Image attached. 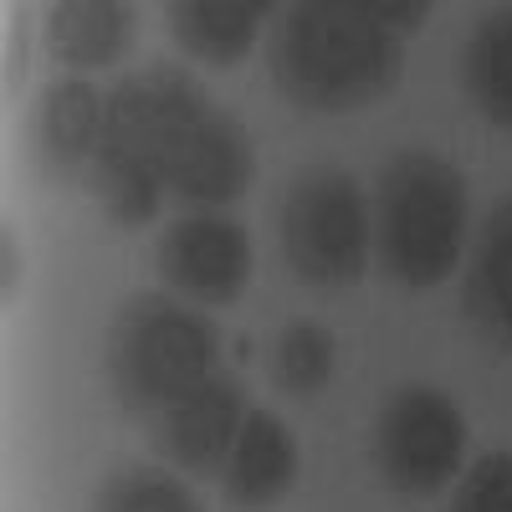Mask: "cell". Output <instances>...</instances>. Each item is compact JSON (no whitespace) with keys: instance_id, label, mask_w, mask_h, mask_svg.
Instances as JSON below:
<instances>
[{"instance_id":"5","label":"cell","mask_w":512,"mask_h":512,"mask_svg":"<svg viewBox=\"0 0 512 512\" xmlns=\"http://www.w3.org/2000/svg\"><path fill=\"white\" fill-rule=\"evenodd\" d=\"M277 236H282V262L292 267L297 282L318 292H344L369 272L374 210L349 169L318 164L292 180L277 216Z\"/></svg>"},{"instance_id":"2","label":"cell","mask_w":512,"mask_h":512,"mask_svg":"<svg viewBox=\"0 0 512 512\" xmlns=\"http://www.w3.org/2000/svg\"><path fill=\"white\" fill-rule=\"evenodd\" d=\"M267 67L297 113H364L405 82V36L369 0H303L282 11Z\"/></svg>"},{"instance_id":"14","label":"cell","mask_w":512,"mask_h":512,"mask_svg":"<svg viewBox=\"0 0 512 512\" xmlns=\"http://www.w3.org/2000/svg\"><path fill=\"white\" fill-rule=\"evenodd\" d=\"M461 88L492 128L512 134V11L487 16L461 52Z\"/></svg>"},{"instance_id":"12","label":"cell","mask_w":512,"mask_h":512,"mask_svg":"<svg viewBox=\"0 0 512 512\" xmlns=\"http://www.w3.org/2000/svg\"><path fill=\"white\" fill-rule=\"evenodd\" d=\"M134 36H139V11L123 6V0H67L47 16V52L77 77L118 67L134 52Z\"/></svg>"},{"instance_id":"16","label":"cell","mask_w":512,"mask_h":512,"mask_svg":"<svg viewBox=\"0 0 512 512\" xmlns=\"http://www.w3.org/2000/svg\"><path fill=\"white\" fill-rule=\"evenodd\" d=\"M93 512H200V497L175 477V472H154V466H128L118 472Z\"/></svg>"},{"instance_id":"19","label":"cell","mask_w":512,"mask_h":512,"mask_svg":"<svg viewBox=\"0 0 512 512\" xmlns=\"http://www.w3.org/2000/svg\"><path fill=\"white\" fill-rule=\"evenodd\" d=\"M0 256H6V287H0V292H16V277H21V256H16V241L6 236V241H0Z\"/></svg>"},{"instance_id":"4","label":"cell","mask_w":512,"mask_h":512,"mask_svg":"<svg viewBox=\"0 0 512 512\" xmlns=\"http://www.w3.org/2000/svg\"><path fill=\"white\" fill-rule=\"evenodd\" d=\"M108 384L128 415H164L221 374V328L169 292L134 297L108 333Z\"/></svg>"},{"instance_id":"17","label":"cell","mask_w":512,"mask_h":512,"mask_svg":"<svg viewBox=\"0 0 512 512\" xmlns=\"http://www.w3.org/2000/svg\"><path fill=\"white\" fill-rule=\"evenodd\" d=\"M451 512H512V451H487L456 477Z\"/></svg>"},{"instance_id":"7","label":"cell","mask_w":512,"mask_h":512,"mask_svg":"<svg viewBox=\"0 0 512 512\" xmlns=\"http://www.w3.org/2000/svg\"><path fill=\"white\" fill-rule=\"evenodd\" d=\"M154 267L164 287L190 308H231L251 282L256 251L241 221H231L226 210H195L159 231Z\"/></svg>"},{"instance_id":"18","label":"cell","mask_w":512,"mask_h":512,"mask_svg":"<svg viewBox=\"0 0 512 512\" xmlns=\"http://www.w3.org/2000/svg\"><path fill=\"white\" fill-rule=\"evenodd\" d=\"M369 6H374V16L384 26H390L395 36H405V41L431 21V6H425V0H369Z\"/></svg>"},{"instance_id":"15","label":"cell","mask_w":512,"mask_h":512,"mask_svg":"<svg viewBox=\"0 0 512 512\" xmlns=\"http://www.w3.org/2000/svg\"><path fill=\"white\" fill-rule=\"evenodd\" d=\"M338 369V338L318 323V318H292L267 354V374L282 395L292 400H313L328 390V379Z\"/></svg>"},{"instance_id":"8","label":"cell","mask_w":512,"mask_h":512,"mask_svg":"<svg viewBox=\"0 0 512 512\" xmlns=\"http://www.w3.org/2000/svg\"><path fill=\"white\" fill-rule=\"evenodd\" d=\"M246 415H251V405H246L241 379L221 369L195 395H185L180 405L154 415V446L164 451V461H175L190 477H221Z\"/></svg>"},{"instance_id":"3","label":"cell","mask_w":512,"mask_h":512,"mask_svg":"<svg viewBox=\"0 0 512 512\" xmlns=\"http://www.w3.org/2000/svg\"><path fill=\"white\" fill-rule=\"evenodd\" d=\"M374 262L384 277L425 292L441 287L472 241V195L461 169L431 149H405L379 169L374 185Z\"/></svg>"},{"instance_id":"6","label":"cell","mask_w":512,"mask_h":512,"mask_svg":"<svg viewBox=\"0 0 512 512\" xmlns=\"http://www.w3.org/2000/svg\"><path fill=\"white\" fill-rule=\"evenodd\" d=\"M466 415L436 384H400L374 420V466L400 497H436L466 472Z\"/></svg>"},{"instance_id":"10","label":"cell","mask_w":512,"mask_h":512,"mask_svg":"<svg viewBox=\"0 0 512 512\" xmlns=\"http://www.w3.org/2000/svg\"><path fill=\"white\" fill-rule=\"evenodd\" d=\"M461 313L492 349L512 354V195L492 205L461 262Z\"/></svg>"},{"instance_id":"11","label":"cell","mask_w":512,"mask_h":512,"mask_svg":"<svg viewBox=\"0 0 512 512\" xmlns=\"http://www.w3.org/2000/svg\"><path fill=\"white\" fill-rule=\"evenodd\" d=\"M297 472H303V446H297L292 425L272 410H251L241 436L231 446V461H226V502L231 507H272L282 502L292 487H297Z\"/></svg>"},{"instance_id":"9","label":"cell","mask_w":512,"mask_h":512,"mask_svg":"<svg viewBox=\"0 0 512 512\" xmlns=\"http://www.w3.org/2000/svg\"><path fill=\"white\" fill-rule=\"evenodd\" d=\"M103 128H108V98L93 88L88 77H62L52 82L36 103L31 118V149L41 175L52 180H88V169L103 149Z\"/></svg>"},{"instance_id":"1","label":"cell","mask_w":512,"mask_h":512,"mask_svg":"<svg viewBox=\"0 0 512 512\" xmlns=\"http://www.w3.org/2000/svg\"><path fill=\"white\" fill-rule=\"evenodd\" d=\"M256 180V149L236 113H226L200 82L154 62L113 82L103 149L88 169V190L108 221L134 231L159 216L164 190L195 210H226Z\"/></svg>"},{"instance_id":"13","label":"cell","mask_w":512,"mask_h":512,"mask_svg":"<svg viewBox=\"0 0 512 512\" xmlns=\"http://www.w3.org/2000/svg\"><path fill=\"white\" fill-rule=\"evenodd\" d=\"M164 16L185 57L205 67H241L262 41L272 6L267 0H175Z\"/></svg>"}]
</instances>
